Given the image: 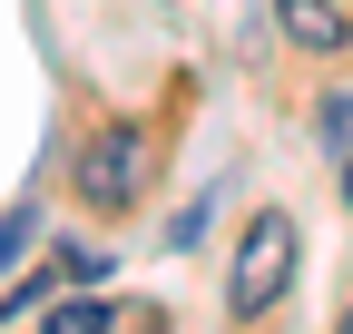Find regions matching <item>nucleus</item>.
Instances as JSON below:
<instances>
[{
  "label": "nucleus",
  "mask_w": 353,
  "mask_h": 334,
  "mask_svg": "<svg viewBox=\"0 0 353 334\" xmlns=\"http://www.w3.org/2000/svg\"><path fill=\"white\" fill-rule=\"evenodd\" d=\"M285 285H294V217H285V206H255L245 236H236L226 305H236V315H265V305H285Z\"/></svg>",
  "instance_id": "1"
},
{
  "label": "nucleus",
  "mask_w": 353,
  "mask_h": 334,
  "mask_svg": "<svg viewBox=\"0 0 353 334\" xmlns=\"http://www.w3.org/2000/svg\"><path fill=\"white\" fill-rule=\"evenodd\" d=\"M148 177H157V138L138 128V118H108V128L79 148V197L88 206H138Z\"/></svg>",
  "instance_id": "2"
},
{
  "label": "nucleus",
  "mask_w": 353,
  "mask_h": 334,
  "mask_svg": "<svg viewBox=\"0 0 353 334\" xmlns=\"http://www.w3.org/2000/svg\"><path fill=\"white\" fill-rule=\"evenodd\" d=\"M275 30L294 39V50H343V0H275Z\"/></svg>",
  "instance_id": "3"
},
{
  "label": "nucleus",
  "mask_w": 353,
  "mask_h": 334,
  "mask_svg": "<svg viewBox=\"0 0 353 334\" xmlns=\"http://www.w3.org/2000/svg\"><path fill=\"white\" fill-rule=\"evenodd\" d=\"M39 334H118V305H108V295H79V305H59L50 324H39Z\"/></svg>",
  "instance_id": "4"
},
{
  "label": "nucleus",
  "mask_w": 353,
  "mask_h": 334,
  "mask_svg": "<svg viewBox=\"0 0 353 334\" xmlns=\"http://www.w3.org/2000/svg\"><path fill=\"white\" fill-rule=\"evenodd\" d=\"M30 236H39V206L20 197V206H10V217H0V275H10V266H20V246H30Z\"/></svg>",
  "instance_id": "5"
},
{
  "label": "nucleus",
  "mask_w": 353,
  "mask_h": 334,
  "mask_svg": "<svg viewBox=\"0 0 353 334\" xmlns=\"http://www.w3.org/2000/svg\"><path fill=\"white\" fill-rule=\"evenodd\" d=\"M314 128H324V148H334V157H353V89L314 108Z\"/></svg>",
  "instance_id": "6"
},
{
  "label": "nucleus",
  "mask_w": 353,
  "mask_h": 334,
  "mask_svg": "<svg viewBox=\"0 0 353 334\" xmlns=\"http://www.w3.org/2000/svg\"><path fill=\"white\" fill-rule=\"evenodd\" d=\"M343 206H353V157H343Z\"/></svg>",
  "instance_id": "7"
},
{
  "label": "nucleus",
  "mask_w": 353,
  "mask_h": 334,
  "mask_svg": "<svg viewBox=\"0 0 353 334\" xmlns=\"http://www.w3.org/2000/svg\"><path fill=\"white\" fill-rule=\"evenodd\" d=\"M334 334H353V305H343V324H334Z\"/></svg>",
  "instance_id": "8"
}]
</instances>
